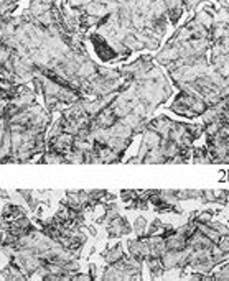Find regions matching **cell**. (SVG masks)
Returning a JSON list of instances; mask_svg holds the SVG:
<instances>
[{
  "instance_id": "obj_1",
  "label": "cell",
  "mask_w": 229,
  "mask_h": 281,
  "mask_svg": "<svg viewBox=\"0 0 229 281\" xmlns=\"http://www.w3.org/2000/svg\"><path fill=\"white\" fill-rule=\"evenodd\" d=\"M127 255L132 258L139 260L140 263H145L150 258V244L147 237H136L127 240Z\"/></svg>"
},
{
  "instance_id": "obj_2",
  "label": "cell",
  "mask_w": 229,
  "mask_h": 281,
  "mask_svg": "<svg viewBox=\"0 0 229 281\" xmlns=\"http://www.w3.org/2000/svg\"><path fill=\"white\" fill-rule=\"evenodd\" d=\"M106 230L109 239H121L124 235H129L132 233V225L129 224V221L122 215H117L112 221H109L106 224Z\"/></svg>"
},
{
  "instance_id": "obj_3",
  "label": "cell",
  "mask_w": 229,
  "mask_h": 281,
  "mask_svg": "<svg viewBox=\"0 0 229 281\" xmlns=\"http://www.w3.org/2000/svg\"><path fill=\"white\" fill-rule=\"evenodd\" d=\"M27 215L25 212V207L23 206H18V204H13V202H7L2 209V222H13L17 221V219Z\"/></svg>"
},
{
  "instance_id": "obj_4",
  "label": "cell",
  "mask_w": 229,
  "mask_h": 281,
  "mask_svg": "<svg viewBox=\"0 0 229 281\" xmlns=\"http://www.w3.org/2000/svg\"><path fill=\"white\" fill-rule=\"evenodd\" d=\"M125 255H127V252L124 250V247L121 244H116L102 252V258H104L106 265H116L117 262H121Z\"/></svg>"
},
{
  "instance_id": "obj_5",
  "label": "cell",
  "mask_w": 229,
  "mask_h": 281,
  "mask_svg": "<svg viewBox=\"0 0 229 281\" xmlns=\"http://www.w3.org/2000/svg\"><path fill=\"white\" fill-rule=\"evenodd\" d=\"M181 252V250H180ZM180 252L177 250H167L162 256H160V262H162V267L165 271H170V270H175L180 267Z\"/></svg>"
},
{
  "instance_id": "obj_6",
  "label": "cell",
  "mask_w": 229,
  "mask_h": 281,
  "mask_svg": "<svg viewBox=\"0 0 229 281\" xmlns=\"http://www.w3.org/2000/svg\"><path fill=\"white\" fill-rule=\"evenodd\" d=\"M145 265H147V268L150 271V275H152L154 279H157L159 276L163 275V267H162V262L160 258H155V256H150V258L145 260Z\"/></svg>"
},
{
  "instance_id": "obj_7",
  "label": "cell",
  "mask_w": 229,
  "mask_h": 281,
  "mask_svg": "<svg viewBox=\"0 0 229 281\" xmlns=\"http://www.w3.org/2000/svg\"><path fill=\"white\" fill-rule=\"evenodd\" d=\"M147 227H148V222L145 217H137L136 221H133V225H132V232L136 233L137 237H145L147 233Z\"/></svg>"
},
{
  "instance_id": "obj_8",
  "label": "cell",
  "mask_w": 229,
  "mask_h": 281,
  "mask_svg": "<svg viewBox=\"0 0 229 281\" xmlns=\"http://www.w3.org/2000/svg\"><path fill=\"white\" fill-rule=\"evenodd\" d=\"M216 247H218L223 253L229 255V233H226V235H221V237H219Z\"/></svg>"
},
{
  "instance_id": "obj_9",
  "label": "cell",
  "mask_w": 229,
  "mask_h": 281,
  "mask_svg": "<svg viewBox=\"0 0 229 281\" xmlns=\"http://www.w3.org/2000/svg\"><path fill=\"white\" fill-rule=\"evenodd\" d=\"M17 2H20V0H17Z\"/></svg>"
}]
</instances>
